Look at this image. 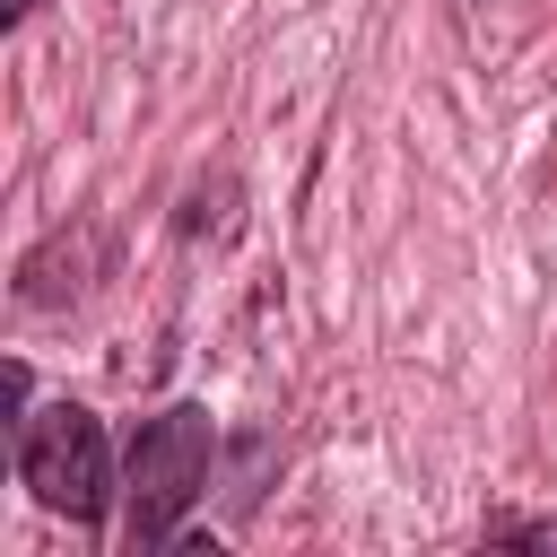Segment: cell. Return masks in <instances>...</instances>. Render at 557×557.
Segmentation results:
<instances>
[{
    "label": "cell",
    "mask_w": 557,
    "mask_h": 557,
    "mask_svg": "<svg viewBox=\"0 0 557 557\" xmlns=\"http://www.w3.org/2000/svg\"><path fill=\"white\" fill-rule=\"evenodd\" d=\"M209 409H157L139 435H131V461H122V496H131V548H165L183 531V513L200 505L209 487Z\"/></svg>",
    "instance_id": "obj_1"
},
{
    "label": "cell",
    "mask_w": 557,
    "mask_h": 557,
    "mask_svg": "<svg viewBox=\"0 0 557 557\" xmlns=\"http://www.w3.org/2000/svg\"><path fill=\"white\" fill-rule=\"evenodd\" d=\"M17 479L35 487V505H52L70 522H96L113 505V453H104L96 409L44 400L35 418H17Z\"/></svg>",
    "instance_id": "obj_2"
},
{
    "label": "cell",
    "mask_w": 557,
    "mask_h": 557,
    "mask_svg": "<svg viewBox=\"0 0 557 557\" xmlns=\"http://www.w3.org/2000/svg\"><path fill=\"white\" fill-rule=\"evenodd\" d=\"M35 9H44V0H9V17H35Z\"/></svg>",
    "instance_id": "obj_3"
}]
</instances>
